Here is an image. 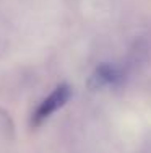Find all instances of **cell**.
Here are the masks:
<instances>
[{
  "label": "cell",
  "instance_id": "cell-3",
  "mask_svg": "<svg viewBox=\"0 0 151 153\" xmlns=\"http://www.w3.org/2000/svg\"><path fill=\"white\" fill-rule=\"evenodd\" d=\"M3 132H8L10 135H12L13 134V124L10 121L8 114L0 109V134H3Z\"/></svg>",
  "mask_w": 151,
  "mask_h": 153
},
{
  "label": "cell",
  "instance_id": "cell-2",
  "mask_svg": "<svg viewBox=\"0 0 151 153\" xmlns=\"http://www.w3.org/2000/svg\"><path fill=\"white\" fill-rule=\"evenodd\" d=\"M120 80H122V74L116 67L104 64L96 68V72L89 78V86L91 88H101L104 85H114V83L120 82Z\"/></svg>",
  "mask_w": 151,
  "mask_h": 153
},
{
  "label": "cell",
  "instance_id": "cell-1",
  "mask_svg": "<svg viewBox=\"0 0 151 153\" xmlns=\"http://www.w3.org/2000/svg\"><path fill=\"white\" fill-rule=\"evenodd\" d=\"M71 96V88L68 85H60L54 90L52 93L42 101L38 106V109L34 111L31 124L33 126H41L46 119H49L54 112H57L62 106H65Z\"/></svg>",
  "mask_w": 151,
  "mask_h": 153
}]
</instances>
